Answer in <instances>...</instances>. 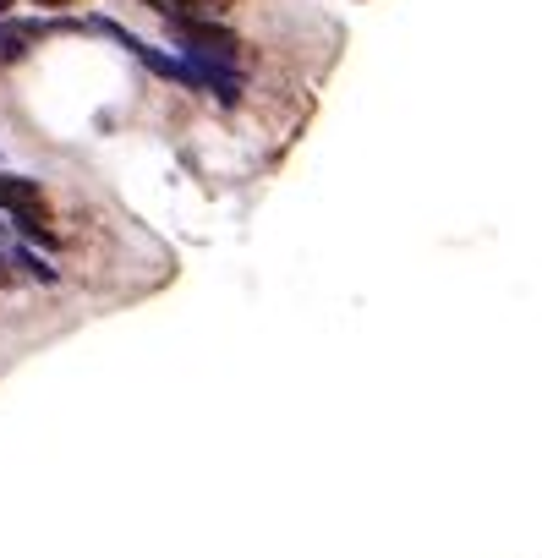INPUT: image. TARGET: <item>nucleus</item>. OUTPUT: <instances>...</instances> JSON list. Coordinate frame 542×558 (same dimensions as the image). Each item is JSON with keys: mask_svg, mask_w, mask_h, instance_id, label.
Here are the masks:
<instances>
[{"mask_svg": "<svg viewBox=\"0 0 542 558\" xmlns=\"http://www.w3.org/2000/svg\"><path fill=\"white\" fill-rule=\"evenodd\" d=\"M11 6H17V0H0V17H6V11H11Z\"/></svg>", "mask_w": 542, "mask_h": 558, "instance_id": "7", "label": "nucleus"}, {"mask_svg": "<svg viewBox=\"0 0 542 558\" xmlns=\"http://www.w3.org/2000/svg\"><path fill=\"white\" fill-rule=\"evenodd\" d=\"M170 33H181L187 44H198V50H214V55H236V33L230 28H219V22H209V17H192V11H170Z\"/></svg>", "mask_w": 542, "mask_h": 558, "instance_id": "1", "label": "nucleus"}, {"mask_svg": "<svg viewBox=\"0 0 542 558\" xmlns=\"http://www.w3.org/2000/svg\"><path fill=\"white\" fill-rule=\"evenodd\" d=\"M11 225H17L22 230V236H28V241H39V247H61V236H55V230L50 225H44V214H39V203H28V208H11Z\"/></svg>", "mask_w": 542, "mask_h": 558, "instance_id": "3", "label": "nucleus"}, {"mask_svg": "<svg viewBox=\"0 0 542 558\" xmlns=\"http://www.w3.org/2000/svg\"><path fill=\"white\" fill-rule=\"evenodd\" d=\"M6 225H11V219H6V214H0V230H6Z\"/></svg>", "mask_w": 542, "mask_h": 558, "instance_id": "8", "label": "nucleus"}, {"mask_svg": "<svg viewBox=\"0 0 542 558\" xmlns=\"http://www.w3.org/2000/svg\"><path fill=\"white\" fill-rule=\"evenodd\" d=\"M0 285H11V263H6V247H0Z\"/></svg>", "mask_w": 542, "mask_h": 558, "instance_id": "6", "label": "nucleus"}, {"mask_svg": "<svg viewBox=\"0 0 542 558\" xmlns=\"http://www.w3.org/2000/svg\"><path fill=\"white\" fill-rule=\"evenodd\" d=\"M28 203H39V181L33 176H6V170H0V208H28Z\"/></svg>", "mask_w": 542, "mask_h": 558, "instance_id": "4", "label": "nucleus"}, {"mask_svg": "<svg viewBox=\"0 0 542 558\" xmlns=\"http://www.w3.org/2000/svg\"><path fill=\"white\" fill-rule=\"evenodd\" d=\"M44 11H66V6H77V0H39Z\"/></svg>", "mask_w": 542, "mask_h": 558, "instance_id": "5", "label": "nucleus"}, {"mask_svg": "<svg viewBox=\"0 0 542 558\" xmlns=\"http://www.w3.org/2000/svg\"><path fill=\"white\" fill-rule=\"evenodd\" d=\"M6 263H17L11 274H28V279H39V285H55V279H61V269H55V263H44L33 241H17V247L6 252Z\"/></svg>", "mask_w": 542, "mask_h": 558, "instance_id": "2", "label": "nucleus"}]
</instances>
